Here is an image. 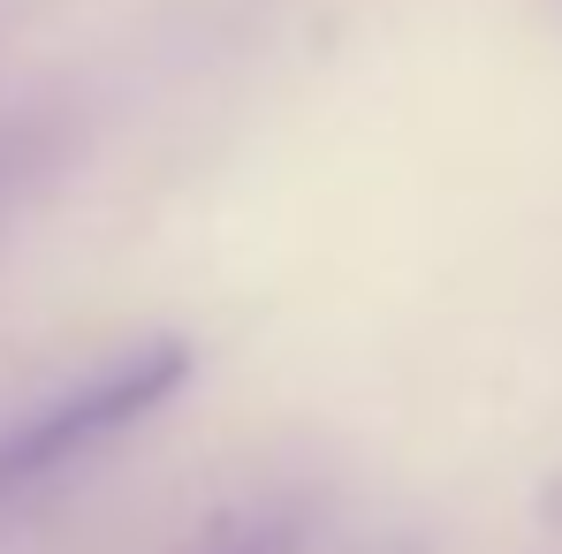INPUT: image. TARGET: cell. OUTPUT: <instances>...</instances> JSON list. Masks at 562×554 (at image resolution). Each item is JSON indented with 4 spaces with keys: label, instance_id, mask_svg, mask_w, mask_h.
<instances>
[{
    "label": "cell",
    "instance_id": "3957f363",
    "mask_svg": "<svg viewBox=\"0 0 562 554\" xmlns=\"http://www.w3.org/2000/svg\"><path fill=\"white\" fill-rule=\"evenodd\" d=\"M540 501H548V524H562V478L548 486V494H540Z\"/></svg>",
    "mask_w": 562,
    "mask_h": 554
},
{
    "label": "cell",
    "instance_id": "277c9868",
    "mask_svg": "<svg viewBox=\"0 0 562 554\" xmlns=\"http://www.w3.org/2000/svg\"><path fill=\"white\" fill-rule=\"evenodd\" d=\"M395 554H411V547H395Z\"/></svg>",
    "mask_w": 562,
    "mask_h": 554
},
{
    "label": "cell",
    "instance_id": "7a4b0ae2",
    "mask_svg": "<svg viewBox=\"0 0 562 554\" xmlns=\"http://www.w3.org/2000/svg\"><path fill=\"white\" fill-rule=\"evenodd\" d=\"M296 540H304V524L289 509H244V517H221L183 554H296Z\"/></svg>",
    "mask_w": 562,
    "mask_h": 554
},
{
    "label": "cell",
    "instance_id": "6da1fadb",
    "mask_svg": "<svg viewBox=\"0 0 562 554\" xmlns=\"http://www.w3.org/2000/svg\"><path fill=\"white\" fill-rule=\"evenodd\" d=\"M183 380H190V350L176 335H160V342H137L130 358H114V365L92 372V380L61 387L46 410H31L23 426L0 433V501H15L23 486L69 471L77 456H92L99 441L130 433V426L153 418Z\"/></svg>",
    "mask_w": 562,
    "mask_h": 554
}]
</instances>
